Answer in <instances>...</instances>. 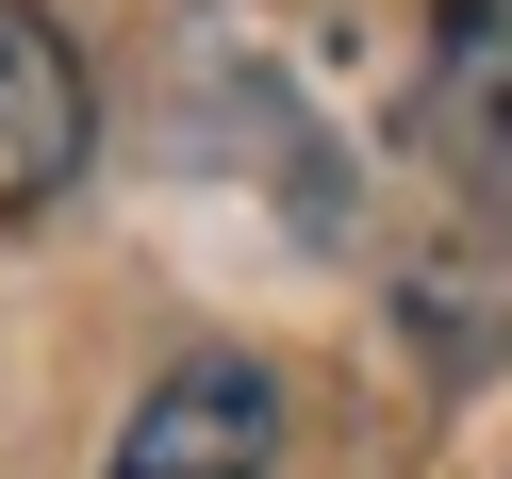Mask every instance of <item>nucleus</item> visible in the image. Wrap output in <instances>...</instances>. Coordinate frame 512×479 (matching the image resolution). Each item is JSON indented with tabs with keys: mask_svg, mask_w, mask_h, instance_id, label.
Segmentation results:
<instances>
[{
	"mask_svg": "<svg viewBox=\"0 0 512 479\" xmlns=\"http://www.w3.org/2000/svg\"><path fill=\"white\" fill-rule=\"evenodd\" d=\"M83 116H100V100H83V50L50 34L34 0H0V232L83 166Z\"/></svg>",
	"mask_w": 512,
	"mask_h": 479,
	"instance_id": "nucleus-3",
	"label": "nucleus"
},
{
	"mask_svg": "<svg viewBox=\"0 0 512 479\" xmlns=\"http://www.w3.org/2000/svg\"><path fill=\"white\" fill-rule=\"evenodd\" d=\"M413 133H430V166H446V182H463V199L512 232V0H446V17H430Z\"/></svg>",
	"mask_w": 512,
	"mask_h": 479,
	"instance_id": "nucleus-2",
	"label": "nucleus"
},
{
	"mask_svg": "<svg viewBox=\"0 0 512 479\" xmlns=\"http://www.w3.org/2000/svg\"><path fill=\"white\" fill-rule=\"evenodd\" d=\"M265 463H281V380L248 347H199V364H166L133 397V430H116L100 479H265Z\"/></svg>",
	"mask_w": 512,
	"mask_h": 479,
	"instance_id": "nucleus-1",
	"label": "nucleus"
}]
</instances>
